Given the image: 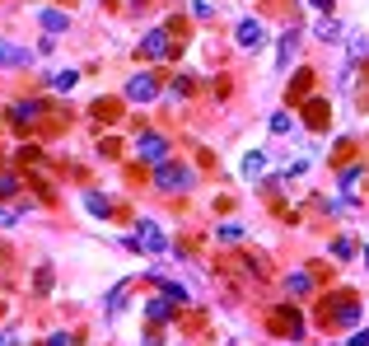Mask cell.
Here are the masks:
<instances>
[{"label": "cell", "mask_w": 369, "mask_h": 346, "mask_svg": "<svg viewBox=\"0 0 369 346\" xmlns=\"http://www.w3.org/2000/svg\"><path fill=\"white\" fill-rule=\"evenodd\" d=\"M0 66H33V52L28 47H19V42H0Z\"/></svg>", "instance_id": "30bf717a"}, {"label": "cell", "mask_w": 369, "mask_h": 346, "mask_svg": "<svg viewBox=\"0 0 369 346\" xmlns=\"http://www.w3.org/2000/svg\"><path fill=\"white\" fill-rule=\"evenodd\" d=\"M14 160H19V164H38V160H42V150H38V145H19Z\"/></svg>", "instance_id": "f1b7e54d"}, {"label": "cell", "mask_w": 369, "mask_h": 346, "mask_svg": "<svg viewBox=\"0 0 369 346\" xmlns=\"http://www.w3.org/2000/svg\"><path fill=\"white\" fill-rule=\"evenodd\" d=\"M168 52H173V33H168V28H150V33L140 38V56H150V61H164Z\"/></svg>", "instance_id": "5b68a950"}, {"label": "cell", "mask_w": 369, "mask_h": 346, "mask_svg": "<svg viewBox=\"0 0 369 346\" xmlns=\"http://www.w3.org/2000/svg\"><path fill=\"white\" fill-rule=\"evenodd\" d=\"M294 52H299V33H285V38H281V52H276V71H281V75H285V71H290V61H294Z\"/></svg>", "instance_id": "8fae6325"}, {"label": "cell", "mask_w": 369, "mask_h": 346, "mask_svg": "<svg viewBox=\"0 0 369 346\" xmlns=\"http://www.w3.org/2000/svg\"><path fill=\"white\" fill-rule=\"evenodd\" d=\"M271 132H276V136L294 132V117H290V112H276V117H271Z\"/></svg>", "instance_id": "83f0119b"}, {"label": "cell", "mask_w": 369, "mask_h": 346, "mask_svg": "<svg viewBox=\"0 0 369 346\" xmlns=\"http://www.w3.org/2000/svg\"><path fill=\"white\" fill-rule=\"evenodd\" d=\"M318 323H322V328H355V323H360V304H355V295L322 299V309H318Z\"/></svg>", "instance_id": "6da1fadb"}, {"label": "cell", "mask_w": 369, "mask_h": 346, "mask_svg": "<svg viewBox=\"0 0 369 346\" xmlns=\"http://www.w3.org/2000/svg\"><path fill=\"white\" fill-rule=\"evenodd\" d=\"M332 258H337V262L355 258V239H337V243H332Z\"/></svg>", "instance_id": "4316f807"}, {"label": "cell", "mask_w": 369, "mask_h": 346, "mask_svg": "<svg viewBox=\"0 0 369 346\" xmlns=\"http://www.w3.org/2000/svg\"><path fill=\"white\" fill-rule=\"evenodd\" d=\"M309 286H314L309 271H290V276H285V291H290V295H309Z\"/></svg>", "instance_id": "7402d4cb"}, {"label": "cell", "mask_w": 369, "mask_h": 346, "mask_svg": "<svg viewBox=\"0 0 369 346\" xmlns=\"http://www.w3.org/2000/svg\"><path fill=\"white\" fill-rule=\"evenodd\" d=\"M365 267H369V243H365Z\"/></svg>", "instance_id": "f35d334b"}, {"label": "cell", "mask_w": 369, "mask_h": 346, "mask_svg": "<svg viewBox=\"0 0 369 346\" xmlns=\"http://www.w3.org/2000/svg\"><path fill=\"white\" fill-rule=\"evenodd\" d=\"M215 234H220V243H238V239H243V230H238V225H220Z\"/></svg>", "instance_id": "f546056e"}, {"label": "cell", "mask_w": 369, "mask_h": 346, "mask_svg": "<svg viewBox=\"0 0 369 346\" xmlns=\"http://www.w3.org/2000/svg\"><path fill=\"white\" fill-rule=\"evenodd\" d=\"M234 38H238V47H243V52H262V42H266L262 19H238V24H234Z\"/></svg>", "instance_id": "277c9868"}, {"label": "cell", "mask_w": 369, "mask_h": 346, "mask_svg": "<svg viewBox=\"0 0 369 346\" xmlns=\"http://www.w3.org/2000/svg\"><path fill=\"white\" fill-rule=\"evenodd\" d=\"M33 117H42V103H33V99H28V103H14V108H10V122H14V127H28Z\"/></svg>", "instance_id": "e0dca14e"}, {"label": "cell", "mask_w": 369, "mask_h": 346, "mask_svg": "<svg viewBox=\"0 0 369 346\" xmlns=\"http://www.w3.org/2000/svg\"><path fill=\"white\" fill-rule=\"evenodd\" d=\"M47 346H75V337H71V332H56V337H52Z\"/></svg>", "instance_id": "d590c367"}, {"label": "cell", "mask_w": 369, "mask_h": 346, "mask_svg": "<svg viewBox=\"0 0 369 346\" xmlns=\"http://www.w3.org/2000/svg\"><path fill=\"white\" fill-rule=\"evenodd\" d=\"M75 80H79V71H56L47 84H52L56 94H71V89H75Z\"/></svg>", "instance_id": "603a6c76"}, {"label": "cell", "mask_w": 369, "mask_h": 346, "mask_svg": "<svg viewBox=\"0 0 369 346\" xmlns=\"http://www.w3.org/2000/svg\"><path fill=\"white\" fill-rule=\"evenodd\" d=\"M145 319L155 323V328H159V323H168V319H173V304H168L164 295H155V299H145Z\"/></svg>", "instance_id": "5bb4252c"}, {"label": "cell", "mask_w": 369, "mask_h": 346, "mask_svg": "<svg viewBox=\"0 0 369 346\" xmlns=\"http://www.w3.org/2000/svg\"><path fill=\"white\" fill-rule=\"evenodd\" d=\"M33 286H38V295L52 291V267H38V281H33Z\"/></svg>", "instance_id": "4dcf8cb0"}, {"label": "cell", "mask_w": 369, "mask_h": 346, "mask_svg": "<svg viewBox=\"0 0 369 346\" xmlns=\"http://www.w3.org/2000/svg\"><path fill=\"white\" fill-rule=\"evenodd\" d=\"M304 122H309L314 132H327V122H332V108H327V99H309V103H304Z\"/></svg>", "instance_id": "9c48e42d"}, {"label": "cell", "mask_w": 369, "mask_h": 346, "mask_svg": "<svg viewBox=\"0 0 369 346\" xmlns=\"http://www.w3.org/2000/svg\"><path fill=\"white\" fill-rule=\"evenodd\" d=\"M360 173H365L360 164H351V169H342V192H355V183H360Z\"/></svg>", "instance_id": "484cf974"}, {"label": "cell", "mask_w": 369, "mask_h": 346, "mask_svg": "<svg viewBox=\"0 0 369 346\" xmlns=\"http://www.w3.org/2000/svg\"><path fill=\"white\" fill-rule=\"evenodd\" d=\"M127 295H131V281H122V286H112V291H107V314H122V304H127Z\"/></svg>", "instance_id": "d6986e66"}, {"label": "cell", "mask_w": 369, "mask_h": 346, "mask_svg": "<svg viewBox=\"0 0 369 346\" xmlns=\"http://www.w3.org/2000/svg\"><path fill=\"white\" fill-rule=\"evenodd\" d=\"M89 112H94L99 122H117V117H122V103H117V99H94Z\"/></svg>", "instance_id": "ac0fdd59"}, {"label": "cell", "mask_w": 369, "mask_h": 346, "mask_svg": "<svg viewBox=\"0 0 369 346\" xmlns=\"http://www.w3.org/2000/svg\"><path fill=\"white\" fill-rule=\"evenodd\" d=\"M238 173H243V178H262V173H266V155H262V150H248L243 164H238Z\"/></svg>", "instance_id": "9a60e30c"}, {"label": "cell", "mask_w": 369, "mask_h": 346, "mask_svg": "<svg viewBox=\"0 0 369 346\" xmlns=\"http://www.w3.org/2000/svg\"><path fill=\"white\" fill-rule=\"evenodd\" d=\"M346 346H369V328H360V332H351V342Z\"/></svg>", "instance_id": "836d02e7"}, {"label": "cell", "mask_w": 369, "mask_h": 346, "mask_svg": "<svg viewBox=\"0 0 369 346\" xmlns=\"http://www.w3.org/2000/svg\"><path fill=\"white\" fill-rule=\"evenodd\" d=\"M99 155L117 160V155H122V140H117V136H99Z\"/></svg>", "instance_id": "d4e9b609"}, {"label": "cell", "mask_w": 369, "mask_h": 346, "mask_svg": "<svg viewBox=\"0 0 369 346\" xmlns=\"http://www.w3.org/2000/svg\"><path fill=\"white\" fill-rule=\"evenodd\" d=\"M168 94H173V99H187V94H192V80H187V75H178V80H173V89H168Z\"/></svg>", "instance_id": "1f68e13d"}, {"label": "cell", "mask_w": 369, "mask_h": 346, "mask_svg": "<svg viewBox=\"0 0 369 346\" xmlns=\"http://www.w3.org/2000/svg\"><path fill=\"white\" fill-rule=\"evenodd\" d=\"M38 24L47 28V38H56V33H66V24H71V19H66L61 10H38Z\"/></svg>", "instance_id": "2e32d148"}, {"label": "cell", "mask_w": 369, "mask_h": 346, "mask_svg": "<svg viewBox=\"0 0 369 346\" xmlns=\"http://www.w3.org/2000/svg\"><path fill=\"white\" fill-rule=\"evenodd\" d=\"M155 94H159L155 75H131V80H127V99H131V103H150Z\"/></svg>", "instance_id": "ba28073f"}, {"label": "cell", "mask_w": 369, "mask_h": 346, "mask_svg": "<svg viewBox=\"0 0 369 346\" xmlns=\"http://www.w3.org/2000/svg\"><path fill=\"white\" fill-rule=\"evenodd\" d=\"M266 328H271V337H299L304 332V319H299V309H271L266 314Z\"/></svg>", "instance_id": "3957f363"}, {"label": "cell", "mask_w": 369, "mask_h": 346, "mask_svg": "<svg viewBox=\"0 0 369 346\" xmlns=\"http://www.w3.org/2000/svg\"><path fill=\"white\" fill-rule=\"evenodd\" d=\"M19 220V211H0V225H14Z\"/></svg>", "instance_id": "8d00e7d4"}, {"label": "cell", "mask_w": 369, "mask_h": 346, "mask_svg": "<svg viewBox=\"0 0 369 346\" xmlns=\"http://www.w3.org/2000/svg\"><path fill=\"white\" fill-rule=\"evenodd\" d=\"M155 183H159V192H187V187L196 183V173L187 164L164 160V164H155Z\"/></svg>", "instance_id": "7a4b0ae2"}, {"label": "cell", "mask_w": 369, "mask_h": 346, "mask_svg": "<svg viewBox=\"0 0 369 346\" xmlns=\"http://www.w3.org/2000/svg\"><path fill=\"white\" fill-rule=\"evenodd\" d=\"M314 10H322V14H332V0H314Z\"/></svg>", "instance_id": "74e56055"}, {"label": "cell", "mask_w": 369, "mask_h": 346, "mask_svg": "<svg viewBox=\"0 0 369 346\" xmlns=\"http://www.w3.org/2000/svg\"><path fill=\"white\" fill-rule=\"evenodd\" d=\"M136 155L150 160V164H164V160H168V140H164L159 132H140V136H136Z\"/></svg>", "instance_id": "8992f818"}, {"label": "cell", "mask_w": 369, "mask_h": 346, "mask_svg": "<svg viewBox=\"0 0 369 346\" xmlns=\"http://www.w3.org/2000/svg\"><path fill=\"white\" fill-rule=\"evenodd\" d=\"M84 211H89V215H103V220H107V215H112V206H107L99 192H89V197H84Z\"/></svg>", "instance_id": "cb8c5ba5"}, {"label": "cell", "mask_w": 369, "mask_h": 346, "mask_svg": "<svg viewBox=\"0 0 369 346\" xmlns=\"http://www.w3.org/2000/svg\"><path fill=\"white\" fill-rule=\"evenodd\" d=\"M150 276L159 281V295H164L168 304H187V286L183 281H168V276H159V271H150Z\"/></svg>", "instance_id": "7c38bea8"}, {"label": "cell", "mask_w": 369, "mask_h": 346, "mask_svg": "<svg viewBox=\"0 0 369 346\" xmlns=\"http://www.w3.org/2000/svg\"><path fill=\"white\" fill-rule=\"evenodd\" d=\"M14 192H19V183H14V178H0V197H14Z\"/></svg>", "instance_id": "e575fe53"}, {"label": "cell", "mask_w": 369, "mask_h": 346, "mask_svg": "<svg viewBox=\"0 0 369 346\" xmlns=\"http://www.w3.org/2000/svg\"><path fill=\"white\" fill-rule=\"evenodd\" d=\"M309 89H314V71H299L290 80V103H309V99H314Z\"/></svg>", "instance_id": "4fadbf2b"}, {"label": "cell", "mask_w": 369, "mask_h": 346, "mask_svg": "<svg viewBox=\"0 0 369 346\" xmlns=\"http://www.w3.org/2000/svg\"><path fill=\"white\" fill-rule=\"evenodd\" d=\"M314 33H318V38H322V42H332V38H342V24H337L332 14H322V19H318V24H314Z\"/></svg>", "instance_id": "ffe728a7"}, {"label": "cell", "mask_w": 369, "mask_h": 346, "mask_svg": "<svg viewBox=\"0 0 369 346\" xmlns=\"http://www.w3.org/2000/svg\"><path fill=\"white\" fill-rule=\"evenodd\" d=\"M211 14H215V10L206 5V0H192V19H211Z\"/></svg>", "instance_id": "d6a6232c"}, {"label": "cell", "mask_w": 369, "mask_h": 346, "mask_svg": "<svg viewBox=\"0 0 369 346\" xmlns=\"http://www.w3.org/2000/svg\"><path fill=\"white\" fill-rule=\"evenodd\" d=\"M136 234H140V248H145V253H168V248H173L168 234L159 230L155 220H140V225H136Z\"/></svg>", "instance_id": "52a82bcc"}, {"label": "cell", "mask_w": 369, "mask_h": 346, "mask_svg": "<svg viewBox=\"0 0 369 346\" xmlns=\"http://www.w3.org/2000/svg\"><path fill=\"white\" fill-rule=\"evenodd\" d=\"M346 47H351V66H355V61H365V56H369V38H365V33H351Z\"/></svg>", "instance_id": "44dd1931"}]
</instances>
